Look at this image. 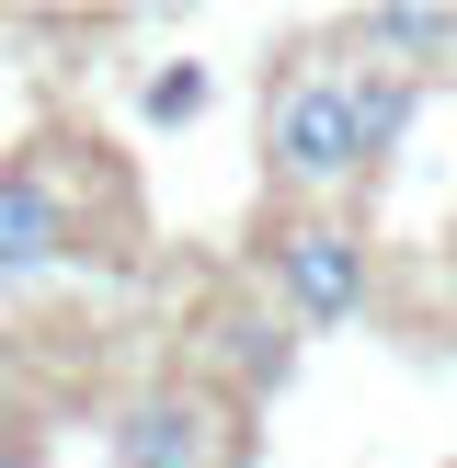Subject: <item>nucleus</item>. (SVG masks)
<instances>
[{
	"label": "nucleus",
	"instance_id": "f257e3e1",
	"mask_svg": "<svg viewBox=\"0 0 457 468\" xmlns=\"http://www.w3.org/2000/svg\"><path fill=\"white\" fill-rule=\"evenodd\" d=\"M366 149H355V58L332 35L286 46L263 80V195L274 206H309V218H355L366 195Z\"/></svg>",
	"mask_w": 457,
	"mask_h": 468
},
{
	"label": "nucleus",
	"instance_id": "f03ea898",
	"mask_svg": "<svg viewBox=\"0 0 457 468\" xmlns=\"http://www.w3.org/2000/svg\"><path fill=\"white\" fill-rule=\"evenodd\" d=\"M251 286H263V309L286 320L297 343L343 332V320H366V297H377V240H366L355 218L274 206V218L251 229Z\"/></svg>",
	"mask_w": 457,
	"mask_h": 468
},
{
	"label": "nucleus",
	"instance_id": "7ed1b4c3",
	"mask_svg": "<svg viewBox=\"0 0 457 468\" xmlns=\"http://www.w3.org/2000/svg\"><path fill=\"white\" fill-rule=\"evenodd\" d=\"M103 446H114V468H240L251 411L228 388H206L195 366H160V378H137L103 411Z\"/></svg>",
	"mask_w": 457,
	"mask_h": 468
},
{
	"label": "nucleus",
	"instance_id": "20e7f679",
	"mask_svg": "<svg viewBox=\"0 0 457 468\" xmlns=\"http://www.w3.org/2000/svg\"><path fill=\"white\" fill-rule=\"evenodd\" d=\"M80 195H69L58 149H0V297L46 286V274L80 263Z\"/></svg>",
	"mask_w": 457,
	"mask_h": 468
},
{
	"label": "nucleus",
	"instance_id": "39448f33",
	"mask_svg": "<svg viewBox=\"0 0 457 468\" xmlns=\"http://www.w3.org/2000/svg\"><path fill=\"white\" fill-rule=\"evenodd\" d=\"M195 378L228 388L240 411H263L274 388L297 378V332L263 309V297H218V309H195Z\"/></svg>",
	"mask_w": 457,
	"mask_h": 468
},
{
	"label": "nucleus",
	"instance_id": "423d86ee",
	"mask_svg": "<svg viewBox=\"0 0 457 468\" xmlns=\"http://www.w3.org/2000/svg\"><path fill=\"white\" fill-rule=\"evenodd\" d=\"M343 46L400 69V80H446L457 69V0H377V12L343 23Z\"/></svg>",
	"mask_w": 457,
	"mask_h": 468
},
{
	"label": "nucleus",
	"instance_id": "0eeeda50",
	"mask_svg": "<svg viewBox=\"0 0 457 468\" xmlns=\"http://www.w3.org/2000/svg\"><path fill=\"white\" fill-rule=\"evenodd\" d=\"M411 103H423V80H400V69L355 58V149H366V172H388V160H400V137H411Z\"/></svg>",
	"mask_w": 457,
	"mask_h": 468
},
{
	"label": "nucleus",
	"instance_id": "6e6552de",
	"mask_svg": "<svg viewBox=\"0 0 457 468\" xmlns=\"http://www.w3.org/2000/svg\"><path fill=\"white\" fill-rule=\"evenodd\" d=\"M206 58H172V69H149V91H137V114H149V126H195L206 114Z\"/></svg>",
	"mask_w": 457,
	"mask_h": 468
},
{
	"label": "nucleus",
	"instance_id": "1a4fd4ad",
	"mask_svg": "<svg viewBox=\"0 0 457 468\" xmlns=\"http://www.w3.org/2000/svg\"><path fill=\"white\" fill-rule=\"evenodd\" d=\"M0 366H12V332H0Z\"/></svg>",
	"mask_w": 457,
	"mask_h": 468
}]
</instances>
